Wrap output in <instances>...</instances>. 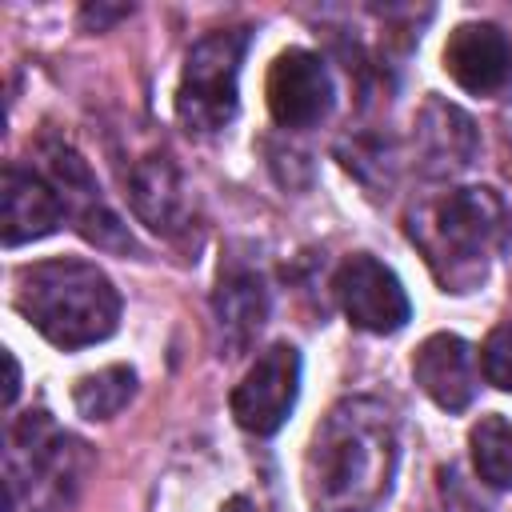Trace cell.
<instances>
[{"label":"cell","mask_w":512,"mask_h":512,"mask_svg":"<svg viewBox=\"0 0 512 512\" xmlns=\"http://www.w3.org/2000/svg\"><path fill=\"white\" fill-rule=\"evenodd\" d=\"M480 368L484 380L496 384L500 392H512V320L496 324L480 348Z\"/></svg>","instance_id":"cell-18"},{"label":"cell","mask_w":512,"mask_h":512,"mask_svg":"<svg viewBox=\"0 0 512 512\" xmlns=\"http://www.w3.org/2000/svg\"><path fill=\"white\" fill-rule=\"evenodd\" d=\"M128 200L132 212L160 236H180L192 220V196L188 184L180 176V168L172 164V156L152 152L140 156L128 172Z\"/></svg>","instance_id":"cell-11"},{"label":"cell","mask_w":512,"mask_h":512,"mask_svg":"<svg viewBox=\"0 0 512 512\" xmlns=\"http://www.w3.org/2000/svg\"><path fill=\"white\" fill-rule=\"evenodd\" d=\"M332 288H336V300H340L348 324H356L364 332L388 336V332H400L412 320V304H408L404 284L396 280V272L388 264H380L368 252L348 256L336 268Z\"/></svg>","instance_id":"cell-6"},{"label":"cell","mask_w":512,"mask_h":512,"mask_svg":"<svg viewBox=\"0 0 512 512\" xmlns=\"http://www.w3.org/2000/svg\"><path fill=\"white\" fill-rule=\"evenodd\" d=\"M272 476H228L216 460H192L188 468L168 476V492L156 496L160 508H196V512H276L272 508Z\"/></svg>","instance_id":"cell-7"},{"label":"cell","mask_w":512,"mask_h":512,"mask_svg":"<svg viewBox=\"0 0 512 512\" xmlns=\"http://www.w3.org/2000/svg\"><path fill=\"white\" fill-rule=\"evenodd\" d=\"M4 364H8V392H4V400L12 404V400H16V392H20V368H16V356H12V352L4 356Z\"/></svg>","instance_id":"cell-19"},{"label":"cell","mask_w":512,"mask_h":512,"mask_svg":"<svg viewBox=\"0 0 512 512\" xmlns=\"http://www.w3.org/2000/svg\"><path fill=\"white\" fill-rule=\"evenodd\" d=\"M64 220V200L48 184V176L8 164L4 168V192H0V232L4 244H32L40 236H52Z\"/></svg>","instance_id":"cell-12"},{"label":"cell","mask_w":512,"mask_h":512,"mask_svg":"<svg viewBox=\"0 0 512 512\" xmlns=\"http://www.w3.org/2000/svg\"><path fill=\"white\" fill-rule=\"evenodd\" d=\"M44 176H48V184L60 192L64 212L72 208L76 228H80L84 240H92V244H100V248H120V252L132 248L128 228H124L120 216L104 204L100 184L92 180L88 164H84L72 148H64V144H48V148H44Z\"/></svg>","instance_id":"cell-9"},{"label":"cell","mask_w":512,"mask_h":512,"mask_svg":"<svg viewBox=\"0 0 512 512\" xmlns=\"http://www.w3.org/2000/svg\"><path fill=\"white\" fill-rule=\"evenodd\" d=\"M444 72L472 96H500L512 84V44L496 24H456L444 44Z\"/></svg>","instance_id":"cell-10"},{"label":"cell","mask_w":512,"mask_h":512,"mask_svg":"<svg viewBox=\"0 0 512 512\" xmlns=\"http://www.w3.org/2000/svg\"><path fill=\"white\" fill-rule=\"evenodd\" d=\"M412 376L420 384V392L444 408V412H464L476 396V360L472 348L452 336V332H436L428 336L416 356H412Z\"/></svg>","instance_id":"cell-13"},{"label":"cell","mask_w":512,"mask_h":512,"mask_svg":"<svg viewBox=\"0 0 512 512\" xmlns=\"http://www.w3.org/2000/svg\"><path fill=\"white\" fill-rule=\"evenodd\" d=\"M408 236L424 248L444 292H472L508 236V208L492 188H456L408 216Z\"/></svg>","instance_id":"cell-3"},{"label":"cell","mask_w":512,"mask_h":512,"mask_svg":"<svg viewBox=\"0 0 512 512\" xmlns=\"http://www.w3.org/2000/svg\"><path fill=\"white\" fill-rule=\"evenodd\" d=\"M300 392V352L292 344H268L244 380L232 388V416L252 436H272Z\"/></svg>","instance_id":"cell-5"},{"label":"cell","mask_w":512,"mask_h":512,"mask_svg":"<svg viewBox=\"0 0 512 512\" xmlns=\"http://www.w3.org/2000/svg\"><path fill=\"white\" fill-rule=\"evenodd\" d=\"M244 48H248L244 28L208 32L188 48L180 88H176V116L188 132H220L236 116Z\"/></svg>","instance_id":"cell-4"},{"label":"cell","mask_w":512,"mask_h":512,"mask_svg":"<svg viewBox=\"0 0 512 512\" xmlns=\"http://www.w3.org/2000/svg\"><path fill=\"white\" fill-rule=\"evenodd\" d=\"M212 312H216V328L224 336V348H244L264 316H268V288L252 268H228L220 272L216 296H212Z\"/></svg>","instance_id":"cell-15"},{"label":"cell","mask_w":512,"mask_h":512,"mask_svg":"<svg viewBox=\"0 0 512 512\" xmlns=\"http://www.w3.org/2000/svg\"><path fill=\"white\" fill-rule=\"evenodd\" d=\"M136 392V372L124 368V364H112V368H100L92 376H84L76 388H72V400L80 408V416L88 420H108L116 416Z\"/></svg>","instance_id":"cell-16"},{"label":"cell","mask_w":512,"mask_h":512,"mask_svg":"<svg viewBox=\"0 0 512 512\" xmlns=\"http://www.w3.org/2000/svg\"><path fill=\"white\" fill-rule=\"evenodd\" d=\"M268 112L280 128H312L332 108V76L308 48H288L268 68Z\"/></svg>","instance_id":"cell-8"},{"label":"cell","mask_w":512,"mask_h":512,"mask_svg":"<svg viewBox=\"0 0 512 512\" xmlns=\"http://www.w3.org/2000/svg\"><path fill=\"white\" fill-rule=\"evenodd\" d=\"M16 308L44 340L68 352L108 340L120 324V292L112 280L96 264L72 256L20 268Z\"/></svg>","instance_id":"cell-2"},{"label":"cell","mask_w":512,"mask_h":512,"mask_svg":"<svg viewBox=\"0 0 512 512\" xmlns=\"http://www.w3.org/2000/svg\"><path fill=\"white\" fill-rule=\"evenodd\" d=\"M472 464L484 484L512 488V420L480 416V424L472 428Z\"/></svg>","instance_id":"cell-17"},{"label":"cell","mask_w":512,"mask_h":512,"mask_svg":"<svg viewBox=\"0 0 512 512\" xmlns=\"http://www.w3.org/2000/svg\"><path fill=\"white\" fill-rule=\"evenodd\" d=\"M416 156L428 176H448L456 168H468L476 156L472 120L444 100H428L416 116Z\"/></svg>","instance_id":"cell-14"},{"label":"cell","mask_w":512,"mask_h":512,"mask_svg":"<svg viewBox=\"0 0 512 512\" xmlns=\"http://www.w3.org/2000/svg\"><path fill=\"white\" fill-rule=\"evenodd\" d=\"M396 416L372 396L340 400L312 432L304 492L316 512H372L396 476Z\"/></svg>","instance_id":"cell-1"}]
</instances>
